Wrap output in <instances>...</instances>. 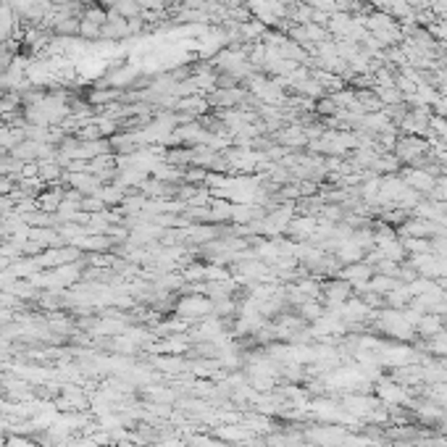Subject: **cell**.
I'll use <instances>...</instances> for the list:
<instances>
[{
    "mask_svg": "<svg viewBox=\"0 0 447 447\" xmlns=\"http://www.w3.org/2000/svg\"><path fill=\"white\" fill-rule=\"evenodd\" d=\"M400 163L408 166H421V161L429 156V143L423 137H413V134H403L392 150Z\"/></svg>",
    "mask_w": 447,
    "mask_h": 447,
    "instance_id": "6da1fadb",
    "label": "cell"
},
{
    "mask_svg": "<svg viewBox=\"0 0 447 447\" xmlns=\"http://www.w3.org/2000/svg\"><path fill=\"white\" fill-rule=\"evenodd\" d=\"M176 313L182 316L184 321H203V318L213 316V300L208 295H200V292L184 295L176 305Z\"/></svg>",
    "mask_w": 447,
    "mask_h": 447,
    "instance_id": "7a4b0ae2",
    "label": "cell"
},
{
    "mask_svg": "<svg viewBox=\"0 0 447 447\" xmlns=\"http://www.w3.org/2000/svg\"><path fill=\"white\" fill-rule=\"evenodd\" d=\"M400 179H403L410 190H416L421 195H429L434 190V184H437V174H432V171L423 169V166H405L403 174H400Z\"/></svg>",
    "mask_w": 447,
    "mask_h": 447,
    "instance_id": "3957f363",
    "label": "cell"
},
{
    "mask_svg": "<svg viewBox=\"0 0 447 447\" xmlns=\"http://www.w3.org/2000/svg\"><path fill=\"white\" fill-rule=\"evenodd\" d=\"M245 98H248V90H242V87H216V90L210 92L208 103L213 108H239V105H245Z\"/></svg>",
    "mask_w": 447,
    "mask_h": 447,
    "instance_id": "277c9868",
    "label": "cell"
},
{
    "mask_svg": "<svg viewBox=\"0 0 447 447\" xmlns=\"http://www.w3.org/2000/svg\"><path fill=\"white\" fill-rule=\"evenodd\" d=\"M318 229V216L311 213H298L287 226V235L292 237V242H308Z\"/></svg>",
    "mask_w": 447,
    "mask_h": 447,
    "instance_id": "5b68a950",
    "label": "cell"
},
{
    "mask_svg": "<svg viewBox=\"0 0 447 447\" xmlns=\"http://www.w3.org/2000/svg\"><path fill=\"white\" fill-rule=\"evenodd\" d=\"M129 37V19H124L121 13L108 8V21L100 29V39H124Z\"/></svg>",
    "mask_w": 447,
    "mask_h": 447,
    "instance_id": "8992f818",
    "label": "cell"
},
{
    "mask_svg": "<svg viewBox=\"0 0 447 447\" xmlns=\"http://www.w3.org/2000/svg\"><path fill=\"white\" fill-rule=\"evenodd\" d=\"M276 143L284 147H302V145H308V129L300 124H292L287 129L276 131Z\"/></svg>",
    "mask_w": 447,
    "mask_h": 447,
    "instance_id": "52a82bcc",
    "label": "cell"
},
{
    "mask_svg": "<svg viewBox=\"0 0 447 447\" xmlns=\"http://www.w3.org/2000/svg\"><path fill=\"white\" fill-rule=\"evenodd\" d=\"M64 190H42L37 195V206L42 213H58L61 203H64Z\"/></svg>",
    "mask_w": 447,
    "mask_h": 447,
    "instance_id": "ba28073f",
    "label": "cell"
},
{
    "mask_svg": "<svg viewBox=\"0 0 447 447\" xmlns=\"http://www.w3.org/2000/svg\"><path fill=\"white\" fill-rule=\"evenodd\" d=\"M350 292H353V287H350V282H345V279H340V282H329L327 284V300L329 302H345L347 298H350Z\"/></svg>",
    "mask_w": 447,
    "mask_h": 447,
    "instance_id": "9c48e42d",
    "label": "cell"
},
{
    "mask_svg": "<svg viewBox=\"0 0 447 447\" xmlns=\"http://www.w3.org/2000/svg\"><path fill=\"white\" fill-rule=\"evenodd\" d=\"M82 19L84 21H92V24H98V26H103L105 21H108V8L105 6H87L84 11H82Z\"/></svg>",
    "mask_w": 447,
    "mask_h": 447,
    "instance_id": "30bf717a",
    "label": "cell"
},
{
    "mask_svg": "<svg viewBox=\"0 0 447 447\" xmlns=\"http://www.w3.org/2000/svg\"><path fill=\"white\" fill-rule=\"evenodd\" d=\"M216 434L226 442H239V439H248L250 432L245 426H221V429H216Z\"/></svg>",
    "mask_w": 447,
    "mask_h": 447,
    "instance_id": "8fae6325",
    "label": "cell"
},
{
    "mask_svg": "<svg viewBox=\"0 0 447 447\" xmlns=\"http://www.w3.org/2000/svg\"><path fill=\"white\" fill-rule=\"evenodd\" d=\"M113 11L121 13L124 19H134V16H140L143 8H140V3L137 0H118L116 6H113Z\"/></svg>",
    "mask_w": 447,
    "mask_h": 447,
    "instance_id": "7c38bea8",
    "label": "cell"
},
{
    "mask_svg": "<svg viewBox=\"0 0 447 447\" xmlns=\"http://www.w3.org/2000/svg\"><path fill=\"white\" fill-rule=\"evenodd\" d=\"M100 29L103 26H98V24H92V21H79V37L82 39H100Z\"/></svg>",
    "mask_w": 447,
    "mask_h": 447,
    "instance_id": "4fadbf2b",
    "label": "cell"
},
{
    "mask_svg": "<svg viewBox=\"0 0 447 447\" xmlns=\"http://www.w3.org/2000/svg\"><path fill=\"white\" fill-rule=\"evenodd\" d=\"M316 111H318L321 116L329 118V116H334V113H337L340 108H337V103H334L331 98H318V100H316Z\"/></svg>",
    "mask_w": 447,
    "mask_h": 447,
    "instance_id": "5bb4252c",
    "label": "cell"
},
{
    "mask_svg": "<svg viewBox=\"0 0 447 447\" xmlns=\"http://www.w3.org/2000/svg\"><path fill=\"white\" fill-rule=\"evenodd\" d=\"M118 98V92L111 87V90H100V92H92L90 95V103H95V105H105V103H111V100H116Z\"/></svg>",
    "mask_w": 447,
    "mask_h": 447,
    "instance_id": "9a60e30c",
    "label": "cell"
},
{
    "mask_svg": "<svg viewBox=\"0 0 447 447\" xmlns=\"http://www.w3.org/2000/svg\"><path fill=\"white\" fill-rule=\"evenodd\" d=\"M426 32H429L434 39H445L447 42V19H437L434 24L426 26Z\"/></svg>",
    "mask_w": 447,
    "mask_h": 447,
    "instance_id": "2e32d148",
    "label": "cell"
},
{
    "mask_svg": "<svg viewBox=\"0 0 447 447\" xmlns=\"http://www.w3.org/2000/svg\"><path fill=\"white\" fill-rule=\"evenodd\" d=\"M419 327H421L423 334H437L439 327H442V321H439V318H434V316H426V318H421Z\"/></svg>",
    "mask_w": 447,
    "mask_h": 447,
    "instance_id": "e0dca14e",
    "label": "cell"
},
{
    "mask_svg": "<svg viewBox=\"0 0 447 447\" xmlns=\"http://www.w3.org/2000/svg\"><path fill=\"white\" fill-rule=\"evenodd\" d=\"M137 3H140L143 11H166L171 0H137Z\"/></svg>",
    "mask_w": 447,
    "mask_h": 447,
    "instance_id": "ac0fdd59",
    "label": "cell"
},
{
    "mask_svg": "<svg viewBox=\"0 0 447 447\" xmlns=\"http://www.w3.org/2000/svg\"><path fill=\"white\" fill-rule=\"evenodd\" d=\"M381 397H387V400H400L403 394H400V387H394V384H384V387H381Z\"/></svg>",
    "mask_w": 447,
    "mask_h": 447,
    "instance_id": "d6986e66",
    "label": "cell"
},
{
    "mask_svg": "<svg viewBox=\"0 0 447 447\" xmlns=\"http://www.w3.org/2000/svg\"><path fill=\"white\" fill-rule=\"evenodd\" d=\"M434 113H437V116H442V118H447V95H439V100L434 103Z\"/></svg>",
    "mask_w": 447,
    "mask_h": 447,
    "instance_id": "ffe728a7",
    "label": "cell"
},
{
    "mask_svg": "<svg viewBox=\"0 0 447 447\" xmlns=\"http://www.w3.org/2000/svg\"><path fill=\"white\" fill-rule=\"evenodd\" d=\"M143 29H145L143 16H134V19H129V35H137V32H143Z\"/></svg>",
    "mask_w": 447,
    "mask_h": 447,
    "instance_id": "44dd1931",
    "label": "cell"
},
{
    "mask_svg": "<svg viewBox=\"0 0 447 447\" xmlns=\"http://www.w3.org/2000/svg\"><path fill=\"white\" fill-rule=\"evenodd\" d=\"M8 447H35V445L21 439V437H13V439H8Z\"/></svg>",
    "mask_w": 447,
    "mask_h": 447,
    "instance_id": "7402d4cb",
    "label": "cell"
},
{
    "mask_svg": "<svg viewBox=\"0 0 447 447\" xmlns=\"http://www.w3.org/2000/svg\"><path fill=\"white\" fill-rule=\"evenodd\" d=\"M53 6H58V8H64V6H71L74 0H51Z\"/></svg>",
    "mask_w": 447,
    "mask_h": 447,
    "instance_id": "603a6c76",
    "label": "cell"
},
{
    "mask_svg": "<svg viewBox=\"0 0 447 447\" xmlns=\"http://www.w3.org/2000/svg\"><path fill=\"white\" fill-rule=\"evenodd\" d=\"M295 3H305V0H295Z\"/></svg>",
    "mask_w": 447,
    "mask_h": 447,
    "instance_id": "cb8c5ba5",
    "label": "cell"
}]
</instances>
